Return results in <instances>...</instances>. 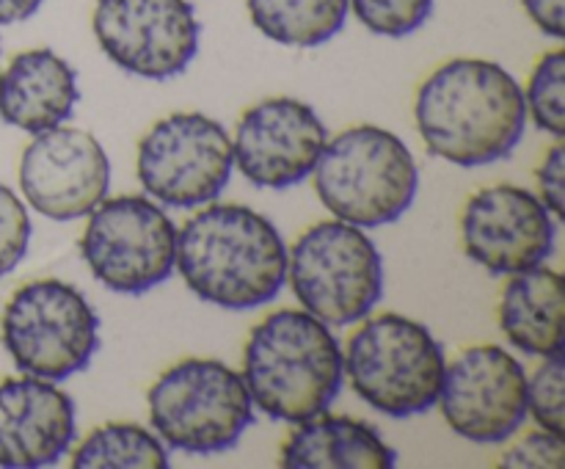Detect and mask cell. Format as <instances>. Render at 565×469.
<instances>
[{"label": "cell", "mask_w": 565, "mask_h": 469, "mask_svg": "<svg viewBox=\"0 0 565 469\" xmlns=\"http://www.w3.org/2000/svg\"><path fill=\"white\" fill-rule=\"evenodd\" d=\"M419 136L436 158L461 169L505 160L522 143L527 105L516 77L486 58H452L417 92Z\"/></svg>", "instance_id": "obj_1"}, {"label": "cell", "mask_w": 565, "mask_h": 469, "mask_svg": "<svg viewBox=\"0 0 565 469\" xmlns=\"http://www.w3.org/2000/svg\"><path fill=\"white\" fill-rule=\"evenodd\" d=\"M185 285L221 309H257L287 281V246L263 213L243 204H210L177 230V263Z\"/></svg>", "instance_id": "obj_2"}, {"label": "cell", "mask_w": 565, "mask_h": 469, "mask_svg": "<svg viewBox=\"0 0 565 469\" xmlns=\"http://www.w3.org/2000/svg\"><path fill=\"white\" fill-rule=\"evenodd\" d=\"M241 375L259 412L301 423L340 395L345 362L340 340L323 320L307 309H279L254 326Z\"/></svg>", "instance_id": "obj_3"}, {"label": "cell", "mask_w": 565, "mask_h": 469, "mask_svg": "<svg viewBox=\"0 0 565 469\" xmlns=\"http://www.w3.org/2000/svg\"><path fill=\"white\" fill-rule=\"evenodd\" d=\"M312 174L323 207L362 230L392 224L408 213L419 188L412 149L375 125H356L326 141Z\"/></svg>", "instance_id": "obj_4"}, {"label": "cell", "mask_w": 565, "mask_h": 469, "mask_svg": "<svg viewBox=\"0 0 565 469\" xmlns=\"http://www.w3.org/2000/svg\"><path fill=\"white\" fill-rule=\"evenodd\" d=\"M342 362L353 392L375 412L397 419L436 406L447 364L428 326L397 312L359 326L348 340Z\"/></svg>", "instance_id": "obj_5"}, {"label": "cell", "mask_w": 565, "mask_h": 469, "mask_svg": "<svg viewBox=\"0 0 565 469\" xmlns=\"http://www.w3.org/2000/svg\"><path fill=\"white\" fill-rule=\"evenodd\" d=\"M147 403L163 445L193 456L230 450L254 423L246 381L218 359L177 362L154 381Z\"/></svg>", "instance_id": "obj_6"}, {"label": "cell", "mask_w": 565, "mask_h": 469, "mask_svg": "<svg viewBox=\"0 0 565 469\" xmlns=\"http://www.w3.org/2000/svg\"><path fill=\"white\" fill-rule=\"evenodd\" d=\"M287 279L301 307L326 326L367 318L384 296V263L375 243L348 221L309 226L287 252Z\"/></svg>", "instance_id": "obj_7"}, {"label": "cell", "mask_w": 565, "mask_h": 469, "mask_svg": "<svg viewBox=\"0 0 565 469\" xmlns=\"http://www.w3.org/2000/svg\"><path fill=\"white\" fill-rule=\"evenodd\" d=\"M3 345L22 373L64 381L97 353L99 315L70 281H28L6 303Z\"/></svg>", "instance_id": "obj_8"}, {"label": "cell", "mask_w": 565, "mask_h": 469, "mask_svg": "<svg viewBox=\"0 0 565 469\" xmlns=\"http://www.w3.org/2000/svg\"><path fill=\"white\" fill-rule=\"evenodd\" d=\"M81 254L108 290L141 296L163 285L177 263V226L152 196L103 199L88 213Z\"/></svg>", "instance_id": "obj_9"}, {"label": "cell", "mask_w": 565, "mask_h": 469, "mask_svg": "<svg viewBox=\"0 0 565 469\" xmlns=\"http://www.w3.org/2000/svg\"><path fill=\"white\" fill-rule=\"evenodd\" d=\"M232 169L230 132L196 110L154 121L138 143V180L169 207L191 210L218 199Z\"/></svg>", "instance_id": "obj_10"}, {"label": "cell", "mask_w": 565, "mask_h": 469, "mask_svg": "<svg viewBox=\"0 0 565 469\" xmlns=\"http://www.w3.org/2000/svg\"><path fill=\"white\" fill-rule=\"evenodd\" d=\"M92 28L119 70L147 81L182 75L196 58L202 36L188 0H97Z\"/></svg>", "instance_id": "obj_11"}, {"label": "cell", "mask_w": 565, "mask_h": 469, "mask_svg": "<svg viewBox=\"0 0 565 469\" xmlns=\"http://www.w3.org/2000/svg\"><path fill=\"white\" fill-rule=\"evenodd\" d=\"M436 403L458 436L478 445H500L527 419V373L505 348H467L445 364Z\"/></svg>", "instance_id": "obj_12"}, {"label": "cell", "mask_w": 565, "mask_h": 469, "mask_svg": "<svg viewBox=\"0 0 565 469\" xmlns=\"http://www.w3.org/2000/svg\"><path fill=\"white\" fill-rule=\"evenodd\" d=\"M110 185V160L92 132L50 127L33 136L20 160V188L44 218L75 221L92 213Z\"/></svg>", "instance_id": "obj_13"}, {"label": "cell", "mask_w": 565, "mask_h": 469, "mask_svg": "<svg viewBox=\"0 0 565 469\" xmlns=\"http://www.w3.org/2000/svg\"><path fill=\"white\" fill-rule=\"evenodd\" d=\"M326 141L329 130L312 105L296 97H270L241 116L232 158L248 182L285 191L312 174Z\"/></svg>", "instance_id": "obj_14"}, {"label": "cell", "mask_w": 565, "mask_h": 469, "mask_svg": "<svg viewBox=\"0 0 565 469\" xmlns=\"http://www.w3.org/2000/svg\"><path fill=\"white\" fill-rule=\"evenodd\" d=\"M467 257L489 274H519L544 265L555 252L557 226L550 207L519 185L483 188L461 215Z\"/></svg>", "instance_id": "obj_15"}, {"label": "cell", "mask_w": 565, "mask_h": 469, "mask_svg": "<svg viewBox=\"0 0 565 469\" xmlns=\"http://www.w3.org/2000/svg\"><path fill=\"white\" fill-rule=\"evenodd\" d=\"M72 441L75 403L64 390L28 373L0 381V467H50Z\"/></svg>", "instance_id": "obj_16"}, {"label": "cell", "mask_w": 565, "mask_h": 469, "mask_svg": "<svg viewBox=\"0 0 565 469\" xmlns=\"http://www.w3.org/2000/svg\"><path fill=\"white\" fill-rule=\"evenodd\" d=\"M77 99V72L50 47L25 50L0 72V119L33 136L64 125Z\"/></svg>", "instance_id": "obj_17"}, {"label": "cell", "mask_w": 565, "mask_h": 469, "mask_svg": "<svg viewBox=\"0 0 565 469\" xmlns=\"http://www.w3.org/2000/svg\"><path fill=\"white\" fill-rule=\"evenodd\" d=\"M296 425L279 452L285 469H390L397 463V452L362 419L320 412Z\"/></svg>", "instance_id": "obj_18"}, {"label": "cell", "mask_w": 565, "mask_h": 469, "mask_svg": "<svg viewBox=\"0 0 565 469\" xmlns=\"http://www.w3.org/2000/svg\"><path fill=\"white\" fill-rule=\"evenodd\" d=\"M511 276L500 301L508 342L530 356L563 353V276L544 265Z\"/></svg>", "instance_id": "obj_19"}, {"label": "cell", "mask_w": 565, "mask_h": 469, "mask_svg": "<svg viewBox=\"0 0 565 469\" xmlns=\"http://www.w3.org/2000/svg\"><path fill=\"white\" fill-rule=\"evenodd\" d=\"M254 28L287 47H320L345 28L348 0H246Z\"/></svg>", "instance_id": "obj_20"}, {"label": "cell", "mask_w": 565, "mask_h": 469, "mask_svg": "<svg viewBox=\"0 0 565 469\" xmlns=\"http://www.w3.org/2000/svg\"><path fill=\"white\" fill-rule=\"evenodd\" d=\"M163 439L136 423H105L94 428L72 452L75 469H166Z\"/></svg>", "instance_id": "obj_21"}, {"label": "cell", "mask_w": 565, "mask_h": 469, "mask_svg": "<svg viewBox=\"0 0 565 469\" xmlns=\"http://www.w3.org/2000/svg\"><path fill=\"white\" fill-rule=\"evenodd\" d=\"M563 86H565V53L552 50L535 64L530 75L524 105L533 114L535 125L544 132H552L555 138H563L565 132V110H563Z\"/></svg>", "instance_id": "obj_22"}, {"label": "cell", "mask_w": 565, "mask_h": 469, "mask_svg": "<svg viewBox=\"0 0 565 469\" xmlns=\"http://www.w3.org/2000/svg\"><path fill=\"white\" fill-rule=\"evenodd\" d=\"M348 6L367 31L390 39L412 36L434 14V0H348Z\"/></svg>", "instance_id": "obj_23"}, {"label": "cell", "mask_w": 565, "mask_h": 469, "mask_svg": "<svg viewBox=\"0 0 565 469\" xmlns=\"http://www.w3.org/2000/svg\"><path fill=\"white\" fill-rule=\"evenodd\" d=\"M565 367L563 353L544 356V364L527 379V412L544 430H565Z\"/></svg>", "instance_id": "obj_24"}, {"label": "cell", "mask_w": 565, "mask_h": 469, "mask_svg": "<svg viewBox=\"0 0 565 469\" xmlns=\"http://www.w3.org/2000/svg\"><path fill=\"white\" fill-rule=\"evenodd\" d=\"M31 243V215L9 185L0 182V279L20 265Z\"/></svg>", "instance_id": "obj_25"}, {"label": "cell", "mask_w": 565, "mask_h": 469, "mask_svg": "<svg viewBox=\"0 0 565 469\" xmlns=\"http://www.w3.org/2000/svg\"><path fill=\"white\" fill-rule=\"evenodd\" d=\"M565 441L561 434L552 430H533L524 439H519L505 456L500 458V467L505 469H557L563 467Z\"/></svg>", "instance_id": "obj_26"}, {"label": "cell", "mask_w": 565, "mask_h": 469, "mask_svg": "<svg viewBox=\"0 0 565 469\" xmlns=\"http://www.w3.org/2000/svg\"><path fill=\"white\" fill-rule=\"evenodd\" d=\"M539 191L550 213L565 218V152L561 143H555L539 166Z\"/></svg>", "instance_id": "obj_27"}, {"label": "cell", "mask_w": 565, "mask_h": 469, "mask_svg": "<svg viewBox=\"0 0 565 469\" xmlns=\"http://www.w3.org/2000/svg\"><path fill=\"white\" fill-rule=\"evenodd\" d=\"M530 20L552 39L565 36V3L563 0H522Z\"/></svg>", "instance_id": "obj_28"}, {"label": "cell", "mask_w": 565, "mask_h": 469, "mask_svg": "<svg viewBox=\"0 0 565 469\" xmlns=\"http://www.w3.org/2000/svg\"><path fill=\"white\" fill-rule=\"evenodd\" d=\"M44 0H0V25L31 20Z\"/></svg>", "instance_id": "obj_29"}]
</instances>
